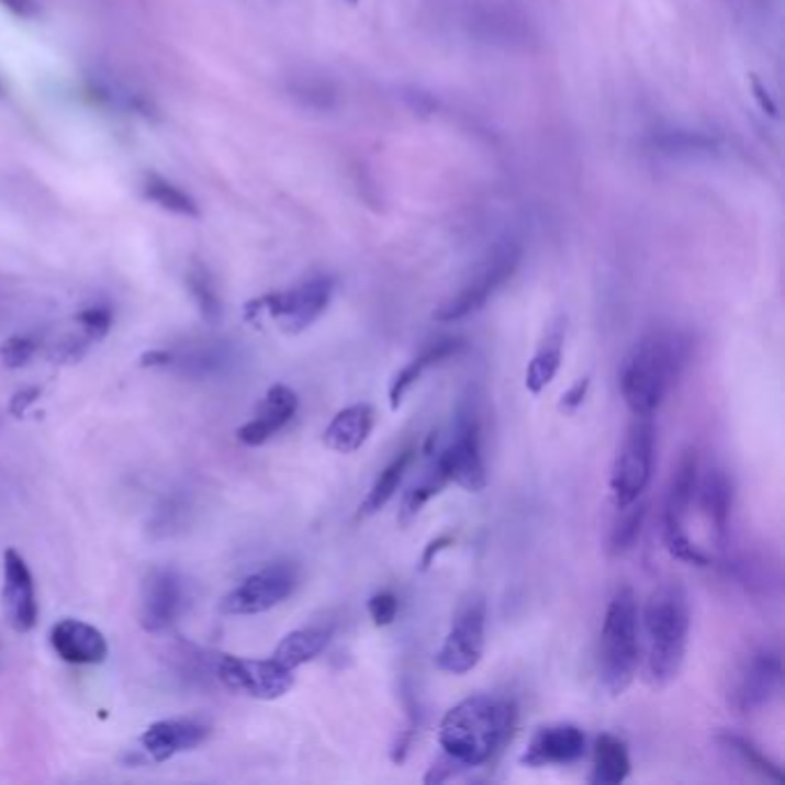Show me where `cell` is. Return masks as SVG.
Masks as SVG:
<instances>
[{
  "instance_id": "obj_1",
  "label": "cell",
  "mask_w": 785,
  "mask_h": 785,
  "mask_svg": "<svg viewBox=\"0 0 785 785\" xmlns=\"http://www.w3.org/2000/svg\"><path fill=\"white\" fill-rule=\"evenodd\" d=\"M516 717L514 700L474 694L445 714L438 744L455 767H482L509 740Z\"/></svg>"
},
{
  "instance_id": "obj_2",
  "label": "cell",
  "mask_w": 785,
  "mask_h": 785,
  "mask_svg": "<svg viewBox=\"0 0 785 785\" xmlns=\"http://www.w3.org/2000/svg\"><path fill=\"white\" fill-rule=\"evenodd\" d=\"M688 341L675 329H652L625 357L620 392L633 417H654L686 365Z\"/></svg>"
},
{
  "instance_id": "obj_3",
  "label": "cell",
  "mask_w": 785,
  "mask_h": 785,
  "mask_svg": "<svg viewBox=\"0 0 785 785\" xmlns=\"http://www.w3.org/2000/svg\"><path fill=\"white\" fill-rule=\"evenodd\" d=\"M642 631H646V673L652 686L671 684L686 657L688 627V597L680 583L659 585L642 608Z\"/></svg>"
},
{
  "instance_id": "obj_4",
  "label": "cell",
  "mask_w": 785,
  "mask_h": 785,
  "mask_svg": "<svg viewBox=\"0 0 785 785\" xmlns=\"http://www.w3.org/2000/svg\"><path fill=\"white\" fill-rule=\"evenodd\" d=\"M640 661V613L631 587H620L608 602L599 636V675L610 696L631 686Z\"/></svg>"
},
{
  "instance_id": "obj_5",
  "label": "cell",
  "mask_w": 785,
  "mask_h": 785,
  "mask_svg": "<svg viewBox=\"0 0 785 785\" xmlns=\"http://www.w3.org/2000/svg\"><path fill=\"white\" fill-rule=\"evenodd\" d=\"M335 295V279L318 274L304 279L289 291H279L258 298L247 304V321L258 323L268 316L283 335H300L306 327H312L332 302Z\"/></svg>"
},
{
  "instance_id": "obj_6",
  "label": "cell",
  "mask_w": 785,
  "mask_h": 785,
  "mask_svg": "<svg viewBox=\"0 0 785 785\" xmlns=\"http://www.w3.org/2000/svg\"><path fill=\"white\" fill-rule=\"evenodd\" d=\"M696 491H698V457H696V449L688 447L682 451V457L673 470L669 493H665L663 541L673 558L686 564L707 567L709 556L700 551L684 530L688 509H692L696 500Z\"/></svg>"
},
{
  "instance_id": "obj_7",
  "label": "cell",
  "mask_w": 785,
  "mask_h": 785,
  "mask_svg": "<svg viewBox=\"0 0 785 785\" xmlns=\"http://www.w3.org/2000/svg\"><path fill=\"white\" fill-rule=\"evenodd\" d=\"M520 258H523V249L518 243L505 240L503 245H497L491 251V256L478 268V272L472 274V279L463 283V289L436 309L434 318L440 323H457L472 314H478L480 309H484L486 302L516 274Z\"/></svg>"
},
{
  "instance_id": "obj_8",
  "label": "cell",
  "mask_w": 785,
  "mask_h": 785,
  "mask_svg": "<svg viewBox=\"0 0 785 785\" xmlns=\"http://www.w3.org/2000/svg\"><path fill=\"white\" fill-rule=\"evenodd\" d=\"M657 431L652 417H633L610 470V493L617 509L646 493L654 470Z\"/></svg>"
},
{
  "instance_id": "obj_9",
  "label": "cell",
  "mask_w": 785,
  "mask_h": 785,
  "mask_svg": "<svg viewBox=\"0 0 785 785\" xmlns=\"http://www.w3.org/2000/svg\"><path fill=\"white\" fill-rule=\"evenodd\" d=\"M486 646V602L474 594L459 608L442 646L438 650V669L449 675H466L480 665Z\"/></svg>"
},
{
  "instance_id": "obj_10",
  "label": "cell",
  "mask_w": 785,
  "mask_h": 785,
  "mask_svg": "<svg viewBox=\"0 0 785 785\" xmlns=\"http://www.w3.org/2000/svg\"><path fill=\"white\" fill-rule=\"evenodd\" d=\"M300 581L298 567L291 562H274L254 571L240 585L222 599L224 615H260L283 604L295 592Z\"/></svg>"
},
{
  "instance_id": "obj_11",
  "label": "cell",
  "mask_w": 785,
  "mask_h": 785,
  "mask_svg": "<svg viewBox=\"0 0 785 785\" xmlns=\"http://www.w3.org/2000/svg\"><path fill=\"white\" fill-rule=\"evenodd\" d=\"M214 675L231 688L256 700H277L285 696L295 684L293 671L283 669L270 659H243L233 654H220L214 661Z\"/></svg>"
},
{
  "instance_id": "obj_12",
  "label": "cell",
  "mask_w": 785,
  "mask_h": 785,
  "mask_svg": "<svg viewBox=\"0 0 785 785\" xmlns=\"http://www.w3.org/2000/svg\"><path fill=\"white\" fill-rule=\"evenodd\" d=\"M434 470L447 484H457L468 493H480L489 484V474L482 457L480 422L472 413L461 415L457 436L436 459Z\"/></svg>"
},
{
  "instance_id": "obj_13",
  "label": "cell",
  "mask_w": 785,
  "mask_h": 785,
  "mask_svg": "<svg viewBox=\"0 0 785 785\" xmlns=\"http://www.w3.org/2000/svg\"><path fill=\"white\" fill-rule=\"evenodd\" d=\"M783 686V663L776 650L753 652L737 671L728 703L737 714H755L770 707Z\"/></svg>"
},
{
  "instance_id": "obj_14",
  "label": "cell",
  "mask_w": 785,
  "mask_h": 785,
  "mask_svg": "<svg viewBox=\"0 0 785 785\" xmlns=\"http://www.w3.org/2000/svg\"><path fill=\"white\" fill-rule=\"evenodd\" d=\"M187 608V587L176 569L155 567L141 587L138 625L148 633L169 631Z\"/></svg>"
},
{
  "instance_id": "obj_15",
  "label": "cell",
  "mask_w": 785,
  "mask_h": 785,
  "mask_svg": "<svg viewBox=\"0 0 785 785\" xmlns=\"http://www.w3.org/2000/svg\"><path fill=\"white\" fill-rule=\"evenodd\" d=\"M0 599H3L5 620L16 633H29L35 629L40 608L33 574L26 560L14 549H8L3 556V592H0Z\"/></svg>"
},
{
  "instance_id": "obj_16",
  "label": "cell",
  "mask_w": 785,
  "mask_h": 785,
  "mask_svg": "<svg viewBox=\"0 0 785 785\" xmlns=\"http://www.w3.org/2000/svg\"><path fill=\"white\" fill-rule=\"evenodd\" d=\"M585 732L574 724H551L539 728L526 751L520 755V763L528 767H567L574 765L585 755Z\"/></svg>"
},
{
  "instance_id": "obj_17",
  "label": "cell",
  "mask_w": 785,
  "mask_h": 785,
  "mask_svg": "<svg viewBox=\"0 0 785 785\" xmlns=\"http://www.w3.org/2000/svg\"><path fill=\"white\" fill-rule=\"evenodd\" d=\"M300 408V399L289 385H272L258 403L254 419L237 428V440L247 447H260L283 431Z\"/></svg>"
},
{
  "instance_id": "obj_18",
  "label": "cell",
  "mask_w": 785,
  "mask_h": 785,
  "mask_svg": "<svg viewBox=\"0 0 785 785\" xmlns=\"http://www.w3.org/2000/svg\"><path fill=\"white\" fill-rule=\"evenodd\" d=\"M54 652L71 665H98L109 657V642L100 629L75 617H65L52 629Z\"/></svg>"
},
{
  "instance_id": "obj_19",
  "label": "cell",
  "mask_w": 785,
  "mask_h": 785,
  "mask_svg": "<svg viewBox=\"0 0 785 785\" xmlns=\"http://www.w3.org/2000/svg\"><path fill=\"white\" fill-rule=\"evenodd\" d=\"M210 730L203 724L187 719H164L155 721L141 734V749L153 763H166L178 753L192 751L208 740Z\"/></svg>"
},
{
  "instance_id": "obj_20",
  "label": "cell",
  "mask_w": 785,
  "mask_h": 785,
  "mask_svg": "<svg viewBox=\"0 0 785 785\" xmlns=\"http://www.w3.org/2000/svg\"><path fill=\"white\" fill-rule=\"evenodd\" d=\"M375 424V411L371 403H355L339 411L327 424L323 442L339 455H355L369 440Z\"/></svg>"
},
{
  "instance_id": "obj_21",
  "label": "cell",
  "mask_w": 785,
  "mask_h": 785,
  "mask_svg": "<svg viewBox=\"0 0 785 785\" xmlns=\"http://www.w3.org/2000/svg\"><path fill=\"white\" fill-rule=\"evenodd\" d=\"M461 348H463V339H457V337H445V339L428 344L415 357V360H411L406 367H403L392 378V385H390V406H392V411L401 408V403L406 401L408 392L419 383V378L424 375L426 369H431V367L445 362L447 357L457 355Z\"/></svg>"
},
{
  "instance_id": "obj_22",
  "label": "cell",
  "mask_w": 785,
  "mask_h": 785,
  "mask_svg": "<svg viewBox=\"0 0 785 785\" xmlns=\"http://www.w3.org/2000/svg\"><path fill=\"white\" fill-rule=\"evenodd\" d=\"M564 329H567L564 316L556 318L551 323V327L546 329L543 341L539 344L537 352L532 355V360H530V365L526 369V390L530 394H541L556 380V375H558V371L562 367Z\"/></svg>"
},
{
  "instance_id": "obj_23",
  "label": "cell",
  "mask_w": 785,
  "mask_h": 785,
  "mask_svg": "<svg viewBox=\"0 0 785 785\" xmlns=\"http://www.w3.org/2000/svg\"><path fill=\"white\" fill-rule=\"evenodd\" d=\"M332 633H335V629L323 627V625L295 629L279 640V646L272 652V659L279 665H283V669L295 673L300 665L314 661L316 657H321L325 652V648L332 640Z\"/></svg>"
},
{
  "instance_id": "obj_24",
  "label": "cell",
  "mask_w": 785,
  "mask_h": 785,
  "mask_svg": "<svg viewBox=\"0 0 785 785\" xmlns=\"http://www.w3.org/2000/svg\"><path fill=\"white\" fill-rule=\"evenodd\" d=\"M631 774V758L625 740L604 732L594 742V772L592 783L620 785Z\"/></svg>"
},
{
  "instance_id": "obj_25",
  "label": "cell",
  "mask_w": 785,
  "mask_h": 785,
  "mask_svg": "<svg viewBox=\"0 0 785 785\" xmlns=\"http://www.w3.org/2000/svg\"><path fill=\"white\" fill-rule=\"evenodd\" d=\"M696 497L700 500V507L709 523L717 530L719 537L726 535L728 530V518H730V507H732V482L724 470H709L705 474V480H698V491Z\"/></svg>"
},
{
  "instance_id": "obj_26",
  "label": "cell",
  "mask_w": 785,
  "mask_h": 785,
  "mask_svg": "<svg viewBox=\"0 0 785 785\" xmlns=\"http://www.w3.org/2000/svg\"><path fill=\"white\" fill-rule=\"evenodd\" d=\"M652 148L665 157H714L721 153V141L698 130H669L652 136Z\"/></svg>"
},
{
  "instance_id": "obj_27",
  "label": "cell",
  "mask_w": 785,
  "mask_h": 785,
  "mask_svg": "<svg viewBox=\"0 0 785 785\" xmlns=\"http://www.w3.org/2000/svg\"><path fill=\"white\" fill-rule=\"evenodd\" d=\"M413 461H415V447H406V449L399 451V455L385 466V470L378 474L373 486L367 493V497L362 500L360 516H373L390 503V500L394 497V493L399 491L403 478H406V472H408Z\"/></svg>"
},
{
  "instance_id": "obj_28",
  "label": "cell",
  "mask_w": 785,
  "mask_h": 785,
  "mask_svg": "<svg viewBox=\"0 0 785 785\" xmlns=\"http://www.w3.org/2000/svg\"><path fill=\"white\" fill-rule=\"evenodd\" d=\"M143 197L166 212L180 214V217H199L201 212L192 194L157 173H150L146 176V180H143Z\"/></svg>"
},
{
  "instance_id": "obj_29",
  "label": "cell",
  "mask_w": 785,
  "mask_h": 785,
  "mask_svg": "<svg viewBox=\"0 0 785 785\" xmlns=\"http://www.w3.org/2000/svg\"><path fill=\"white\" fill-rule=\"evenodd\" d=\"M719 742H721L724 749H728L732 755H737V760H740V763L744 767H749L751 772H758L760 776L767 778V781H774V783L783 781V774H781L778 765H774L772 760L763 751H760L751 740H747L744 734H737V732L726 730V732L719 734Z\"/></svg>"
},
{
  "instance_id": "obj_30",
  "label": "cell",
  "mask_w": 785,
  "mask_h": 785,
  "mask_svg": "<svg viewBox=\"0 0 785 785\" xmlns=\"http://www.w3.org/2000/svg\"><path fill=\"white\" fill-rule=\"evenodd\" d=\"M289 92H291V98L295 102H300L304 109L329 111L337 106V88L323 77H314V75L291 77Z\"/></svg>"
},
{
  "instance_id": "obj_31",
  "label": "cell",
  "mask_w": 785,
  "mask_h": 785,
  "mask_svg": "<svg viewBox=\"0 0 785 785\" xmlns=\"http://www.w3.org/2000/svg\"><path fill=\"white\" fill-rule=\"evenodd\" d=\"M187 289L192 293L201 316L210 323L217 325L222 318V298L217 293V285L210 277L208 268L203 266H192L187 270Z\"/></svg>"
},
{
  "instance_id": "obj_32",
  "label": "cell",
  "mask_w": 785,
  "mask_h": 785,
  "mask_svg": "<svg viewBox=\"0 0 785 785\" xmlns=\"http://www.w3.org/2000/svg\"><path fill=\"white\" fill-rule=\"evenodd\" d=\"M646 516H648V505L646 503H631L627 507H620V518L615 520V526L610 530V551L623 556L627 551H631L642 526H646Z\"/></svg>"
},
{
  "instance_id": "obj_33",
  "label": "cell",
  "mask_w": 785,
  "mask_h": 785,
  "mask_svg": "<svg viewBox=\"0 0 785 785\" xmlns=\"http://www.w3.org/2000/svg\"><path fill=\"white\" fill-rule=\"evenodd\" d=\"M447 486V482L440 478V472L438 470H431L426 474V478L413 486L408 491V495L403 497V505H401V512H399V523L401 526H408V523L413 518H417V514L431 503V500Z\"/></svg>"
},
{
  "instance_id": "obj_34",
  "label": "cell",
  "mask_w": 785,
  "mask_h": 785,
  "mask_svg": "<svg viewBox=\"0 0 785 785\" xmlns=\"http://www.w3.org/2000/svg\"><path fill=\"white\" fill-rule=\"evenodd\" d=\"M77 323L81 325V335L90 344H98L109 335V329L113 325V314L109 306H88L77 314Z\"/></svg>"
},
{
  "instance_id": "obj_35",
  "label": "cell",
  "mask_w": 785,
  "mask_h": 785,
  "mask_svg": "<svg viewBox=\"0 0 785 785\" xmlns=\"http://www.w3.org/2000/svg\"><path fill=\"white\" fill-rule=\"evenodd\" d=\"M37 350H40V344L33 337L16 335V337L5 339L3 346H0V362H3V367L14 371V369L26 367Z\"/></svg>"
},
{
  "instance_id": "obj_36",
  "label": "cell",
  "mask_w": 785,
  "mask_h": 785,
  "mask_svg": "<svg viewBox=\"0 0 785 785\" xmlns=\"http://www.w3.org/2000/svg\"><path fill=\"white\" fill-rule=\"evenodd\" d=\"M367 610H369L375 627H390L399 615V597L390 590L375 592L367 604Z\"/></svg>"
},
{
  "instance_id": "obj_37",
  "label": "cell",
  "mask_w": 785,
  "mask_h": 785,
  "mask_svg": "<svg viewBox=\"0 0 785 785\" xmlns=\"http://www.w3.org/2000/svg\"><path fill=\"white\" fill-rule=\"evenodd\" d=\"M88 346H90V341H88L83 335H79V337H75V335L65 337L63 341H58V344L52 348L49 360L56 362V365H75V362H79L81 357L86 355Z\"/></svg>"
},
{
  "instance_id": "obj_38",
  "label": "cell",
  "mask_w": 785,
  "mask_h": 785,
  "mask_svg": "<svg viewBox=\"0 0 785 785\" xmlns=\"http://www.w3.org/2000/svg\"><path fill=\"white\" fill-rule=\"evenodd\" d=\"M587 390H590V378H579L576 383L571 385V388L562 394L560 411H562V413H576V411L583 406V403H585Z\"/></svg>"
},
{
  "instance_id": "obj_39",
  "label": "cell",
  "mask_w": 785,
  "mask_h": 785,
  "mask_svg": "<svg viewBox=\"0 0 785 785\" xmlns=\"http://www.w3.org/2000/svg\"><path fill=\"white\" fill-rule=\"evenodd\" d=\"M42 390L37 385H31V388H21L19 392H14L12 401H10V415L14 417H23L29 413V408L33 406V403H37Z\"/></svg>"
},
{
  "instance_id": "obj_40",
  "label": "cell",
  "mask_w": 785,
  "mask_h": 785,
  "mask_svg": "<svg viewBox=\"0 0 785 785\" xmlns=\"http://www.w3.org/2000/svg\"><path fill=\"white\" fill-rule=\"evenodd\" d=\"M171 362H173V350H166V348H155V350L143 352L138 360V365L143 369H169Z\"/></svg>"
},
{
  "instance_id": "obj_41",
  "label": "cell",
  "mask_w": 785,
  "mask_h": 785,
  "mask_svg": "<svg viewBox=\"0 0 785 785\" xmlns=\"http://www.w3.org/2000/svg\"><path fill=\"white\" fill-rule=\"evenodd\" d=\"M751 90H753V98H755V102L760 104V109H763L767 115H772V117H778V106H776V102L772 100V94H770V90L763 86V83H760V79L755 77V75H751Z\"/></svg>"
},
{
  "instance_id": "obj_42",
  "label": "cell",
  "mask_w": 785,
  "mask_h": 785,
  "mask_svg": "<svg viewBox=\"0 0 785 785\" xmlns=\"http://www.w3.org/2000/svg\"><path fill=\"white\" fill-rule=\"evenodd\" d=\"M451 543H455V537H451V535H440L438 539H434L431 543H428L426 549H424V556H422V569L431 567V562L438 558V553H442L445 549H449Z\"/></svg>"
},
{
  "instance_id": "obj_43",
  "label": "cell",
  "mask_w": 785,
  "mask_h": 785,
  "mask_svg": "<svg viewBox=\"0 0 785 785\" xmlns=\"http://www.w3.org/2000/svg\"><path fill=\"white\" fill-rule=\"evenodd\" d=\"M348 3H350V5H355V3H357V0H348Z\"/></svg>"
}]
</instances>
